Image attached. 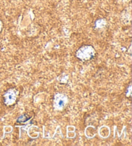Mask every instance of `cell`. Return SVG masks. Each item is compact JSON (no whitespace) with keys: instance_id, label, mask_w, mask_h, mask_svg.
<instances>
[{"instance_id":"obj_1","label":"cell","mask_w":132,"mask_h":146,"mask_svg":"<svg viewBox=\"0 0 132 146\" xmlns=\"http://www.w3.org/2000/svg\"><path fill=\"white\" fill-rule=\"evenodd\" d=\"M30 119V118L29 117H27L26 114H23L20 116V117L17 119V122H19V123H23V122H26Z\"/></svg>"},{"instance_id":"obj_2","label":"cell","mask_w":132,"mask_h":146,"mask_svg":"<svg viewBox=\"0 0 132 146\" xmlns=\"http://www.w3.org/2000/svg\"><path fill=\"white\" fill-rule=\"evenodd\" d=\"M3 27V23H2L1 20H0V33H1V31H2Z\"/></svg>"}]
</instances>
